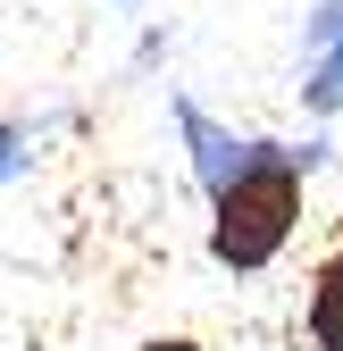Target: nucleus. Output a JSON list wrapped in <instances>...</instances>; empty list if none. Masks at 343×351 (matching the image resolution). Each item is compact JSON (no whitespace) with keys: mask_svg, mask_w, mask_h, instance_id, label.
<instances>
[{"mask_svg":"<svg viewBox=\"0 0 343 351\" xmlns=\"http://www.w3.org/2000/svg\"><path fill=\"white\" fill-rule=\"evenodd\" d=\"M293 217H302V159L276 151V143H251V167L218 193V226H209V259L235 276L268 268L285 251Z\"/></svg>","mask_w":343,"mask_h":351,"instance_id":"obj_1","label":"nucleus"},{"mask_svg":"<svg viewBox=\"0 0 343 351\" xmlns=\"http://www.w3.org/2000/svg\"><path fill=\"white\" fill-rule=\"evenodd\" d=\"M302 93L318 117H343V0H318L310 42H302Z\"/></svg>","mask_w":343,"mask_h":351,"instance_id":"obj_2","label":"nucleus"},{"mask_svg":"<svg viewBox=\"0 0 343 351\" xmlns=\"http://www.w3.org/2000/svg\"><path fill=\"white\" fill-rule=\"evenodd\" d=\"M176 125L193 134V167H201V184H209V193H226L235 176L251 167V143H235V134H218V125H209V117H201L193 101H176Z\"/></svg>","mask_w":343,"mask_h":351,"instance_id":"obj_3","label":"nucleus"},{"mask_svg":"<svg viewBox=\"0 0 343 351\" xmlns=\"http://www.w3.org/2000/svg\"><path fill=\"white\" fill-rule=\"evenodd\" d=\"M310 335H318V351H343V251L318 268V293H310Z\"/></svg>","mask_w":343,"mask_h":351,"instance_id":"obj_4","label":"nucleus"},{"mask_svg":"<svg viewBox=\"0 0 343 351\" xmlns=\"http://www.w3.org/2000/svg\"><path fill=\"white\" fill-rule=\"evenodd\" d=\"M25 159H17V134H9V125H0V176H17Z\"/></svg>","mask_w":343,"mask_h":351,"instance_id":"obj_5","label":"nucleus"},{"mask_svg":"<svg viewBox=\"0 0 343 351\" xmlns=\"http://www.w3.org/2000/svg\"><path fill=\"white\" fill-rule=\"evenodd\" d=\"M143 351H201V343H185V335H167V343H143Z\"/></svg>","mask_w":343,"mask_h":351,"instance_id":"obj_6","label":"nucleus"}]
</instances>
